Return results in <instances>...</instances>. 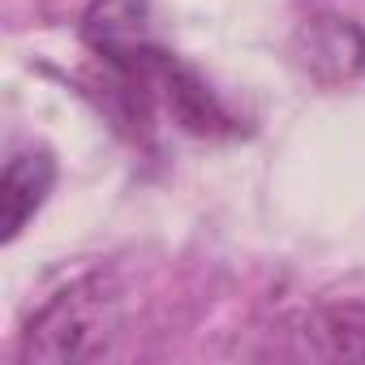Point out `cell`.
I'll return each mask as SVG.
<instances>
[{"label": "cell", "mask_w": 365, "mask_h": 365, "mask_svg": "<svg viewBox=\"0 0 365 365\" xmlns=\"http://www.w3.org/2000/svg\"><path fill=\"white\" fill-rule=\"evenodd\" d=\"M292 356L365 361V301L318 305L292 322Z\"/></svg>", "instance_id": "3957f363"}, {"label": "cell", "mask_w": 365, "mask_h": 365, "mask_svg": "<svg viewBox=\"0 0 365 365\" xmlns=\"http://www.w3.org/2000/svg\"><path fill=\"white\" fill-rule=\"evenodd\" d=\"M56 180V159L43 146H26L14 150L0 176V241H18L22 228L35 220V211L48 202Z\"/></svg>", "instance_id": "277c9868"}, {"label": "cell", "mask_w": 365, "mask_h": 365, "mask_svg": "<svg viewBox=\"0 0 365 365\" xmlns=\"http://www.w3.org/2000/svg\"><path fill=\"white\" fill-rule=\"evenodd\" d=\"M125 327V297L112 275H82L61 288L22 331V361L73 365L99 361L116 348Z\"/></svg>", "instance_id": "6da1fadb"}, {"label": "cell", "mask_w": 365, "mask_h": 365, "mask_svg": "<svg viewBox=\"0 0 365 365\" xmlns=\"http://www.w3.org/2000/svg\"><path fill=\"white\" fill-rule=\"evenodd\" d=\"M292 56L297 65L318 82V86H339L352 82L365 69V31L352 18L339 14H314L297 26L292 35Z\"/></svg>", "instance_id": "7a4b0ae2"}]
</instances>
